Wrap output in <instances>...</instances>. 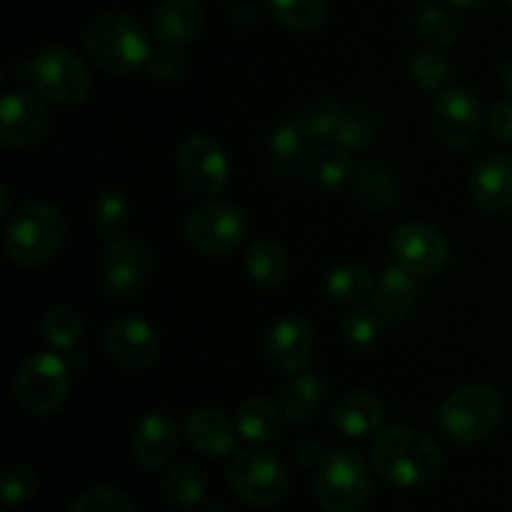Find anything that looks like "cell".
I'll list each match as a JSON object with an SVG mask.
<instances>
[{
    "label": "cell",
    "instance_id": "obj_24",
    "mask_svg": "<svg viewBox=\"0 0 512 512\" xmlns=\"http://www.w3.org/2000/svg\"><path fill=\"white\" fill-rule=\"evenodd\" d=\"M330 420L348 438H365L383 423V405L363 390L343 393L330 408Z\"/></svg>",
    "mask_w": 512,
    "mask_h": 512
},
{
    "label": "cell",
    "instance_id": "obj_17",
    "mask_svg": "<svg viewBox=\"0 0 512 512\" xmlns=\"http://www.w3.org/2000/svg\"><path fill=\"white\" fill-rule=\"evenodd\" d=\"M108 353L120 368L143 370L158 358V335L145 320L118 318L105 335Z\"/></svg>",
    "mask_w": 512,
    "mask_h": 512
},
{
    "label": "cell",
    "instance_id": "obj_30",
    "mask_svg": "<svg viewBox=\"0 0 512 512\" xmlns=\"http://www.w3.org/2000/svg\"><path fill=\"white\" fill-rule=\"evenodd\" d=\"M268 13L275 23L295 33H313L328 13L325 0H268Z\"/></svg>",
    "mask_w": 512,
    "mask_h": 512
},
{
    "label": "cell",
    "instance_id": "obj_47",
    "mask_svg": "<svg viewBox=\"0 0 512 512\" xmlns=\"http://www.w3.org/2000/svg\"><path fill=\"white\" fill-rule=\"evenodd\" d=\"M505 3H508V8L512 10V0H505Z\"/></svg>",
    "mask_w": 512,
    "mask_h": 512
},
{
    "label": "cell",
    "instance_id": "obj_22",
    "mask_svg": "<svg viewBox=\"0 0 512 512\" xmlns=\"http://www.w3.org/2000/svg\"><path fill=\"white\" fill-rule=\"evenodd\" d=\"M355 173V158L353 150L343 148V145H325L310 153L308 163H305L303 180L308 183L310 190L320 195H330L335 190L343 188L345 183L353 180Z\"/></svg>",
    "mask_w": 512,
    "mask_h": 512
},
{
    "label": "cell",
    "instance_id": "obj_38",
    "mask_svg": "<svg viewBox=\"0 0 512 512\" xmlns=\"http://www.w3.org/2000/svg\"><path fill=\"white\" fill-rule=\"evenodd\" d=\"M385 325L388 323L380 318L378 310L360 308L345 315L343 323H340V333H343V338L348 340L350 345H355V348H368L375 340H380V335L385 333Z\"/></svg>",
    "mask_w": 512,
    "mask_h": 512
},
{
    "label": "cell",
    "instance_id": "obj_26",
    "mask_svg": "<svg viewBox=\"0 0 512 512\" xmlns=\"http://www.w3.org/2000/svg\"><path fill=\"white\" fill-rule=\"evenodd\" d=\"M325 380L320 378L318 373H298L283 385L280 390V413L283 418H288L290 423H303V420H310L315 415V410L323 405L325 398Z\"/></svg>",
    "mask_w": 512,
    "mask_h": 512
},
{
    "label": "cell",
    "instance_id": "obj_25",
    "mask_svg": "<svg viewBox=\"0 0 512 512\" xmlns=\"http://www.w3.org/2000/svg\"><path fill=\"white\" fill-rule=\"evenodd\" d=\"M310 138L305 135V130L300 128L298 120H285L270 135V160H273V168L280 178H295V175H303L305 163H308L310 153L308 148Z\"/></svg>",
    "mask_w": 512,
    "mask_h": 512
},
{
    "label": "cell",
    "instance_id": "obj_16",
    "mask_svg": "<svg viewBox=\"0 0 512 512\" xmlns=\"http://www.w3.org/2000/svg\"><path fill=\"white\" fill-rule=\"evenodd\" d=\"M148 273V250L135 238H115L105 248L103 278L115 300H125L143 285Z\"/></svg>",
    "mask_w": 512,
    "mask_h": 512
},
{
    "label": "cell",
    "instance_id": "obj_3",
    "mask_svg": "<svg viewBox=\"0 0 512 512\" xmlns=\"http://www.w3.org/2000/svg\"><path fill=\"white\" fill-rule=\"evenodd\" d=\"M505 413L503 395L490 385H465L443 400L438 410V428L453 443L473 445L488 438Z\"/></svg>",
    "mask_w": 512,
    "mask_h": 512
},
{
    "label": "cell",
    "instance_id": "obj_7",
    "mask_svg": "<svg viewBox=\"0 0 512 512\" xmlns=\"http://www.w3.org/2000/svg\"><path fill=\"white\" fill-rule=\"evenodd\" d=\"M230 488L243 503L253 508H273L285 500L290 490V475L285 465L268 450H240L230 465Z\"/></svg>",
    "mask_w": 512,
    "mask_h": 512
},
{
    "label": "cell",
    "instance_id": "obj_40",
    "mask_svg": "<svg viewBox=\"0 0 512 512\" xmlns=\"http://www.w3.org/2000/svg\"><path fill=\"white\" fill-rule=\"evenodd\" d=\"M38 490V475L28 465H5L3 468V500L8 508L23 505Z\"/></svg>",
    "mask_w": 512,
    "mask_h": 512
},
{
    "label": "cell",
    "instance_id": "obj_34",
    "mask_svg": "<svg viewBox=\"0 0 512 512\" xmlns=\"http://www.w3.org/2000/svg\"><path fill=\"white\" fill-rule=\"evenodd\" d=\"M380 128V120L375 110L368 108H353L345 110V118L340 123L338 133H335V143L343 145L348 150H365L375 140Z\"/></svg>",
    "mask_w": 512,
    "mask_h": 512
},
{
    "label": "cell",
    "instance_id": "obj_28",
    "mask_svg": "<svg viewBox=\"0 0 512 512\" xmlns=\"http://www.w3.org/2000/svg\"><path fill=\"white\" fill-rule=\"evenodd\" d=\"M325 290L340 305H360L373 300L375 278L365 265L340 263L325 278Z\"/></svg>",
    "mask_w": 512,
    "mask_h": 512
},
{
    "label": "cell",
    "instance_id": "obj_32",
    "mask_svg": "<svg viewBox=\"0 0 512 512\" xmlns=\"http://www.w3.org/2000/svg\"><path fill=\"white\" fill-rule=\"evenodd\" d=\"M40 330H43V338L48 340V345H53L55 350H70L83 338V318L70 305H55L45 313Z\"/></svg>",
    "mask_w": 512,
    "mask_h": 512
},
{
    "label": "cell",
    "instance_id": "obj_39",
    "mask_svg": "<svg viewBox=\"0 0 512 512\" xmlns=\"http://www.w3.org/2000/svg\"><path fill=\"white\" fill-rule=\"evenodd\" d=\"M70 512H138V508L123 490L100 485L80 495Z\"/></svg>",
    "mask_w": 512,
    "mask_h": 512
},
{
    "label": "cell",
    "instance_id": "obj_37",
    "mask_svg": "<svg viewBox=\"0 0 512 512\" xmlns=\"http://www.w3.org/2000/svg\"><path fill=\"white\" fill-rule=\"evenodd\" d=\"M415 30H418L425 43L435 45V48H448L458 40V25L438 5H423L415 13Z\"/></svg>",
    "mask_w": 512,
    "mask_h": 512
},
{
    "label": "cell",
    "instance_id": "obj_35",
    "mask_svg": "<svg viewBox=\"0 0 512 512\" xmlns=\"http://www.w3.org/2000/svg\"><path fill=\"white\" fill-rule=\"evenodd\" d=\"M93 218L95 228H98V233L103 238H120V233H123L130 220V203L125 198V193H120V190H105V193H100L98 200H95Z\"/></svg>",
    "mask_w": 512,
    "mask_h": 512
},
{
    "label": "cell",
    "instance_id": "obj_6",
    "mask_svg": "<svg viewBox=\"0 0 512 512\" xmlns=\"http://www.w3.org/2000/svg\"><path fill=\"white\" fill-rule=\"evenodd\" d=\"M370 495V470L353 450H330L318 465V503L325 512H360Z\"/></svg>",
    "mask_w": 512,
    "mask_h": 512
},
{
    "label": "cell",
    "instance_id": "obj_45",
    "mask_svg": "<svg viewBox=\"0 0 512 512\" xmlns=\"http://www.w3.org/2000/svg\"><path fill=\"white\" fill-rule=\"evenodd\" d=\"M500 78H503V85H505V90H508V93L512 95V60H508V63H505V68H503V75H500Z\"/></svg>",
    "mask_w": 512,
    "mask_h": 512
},
{
    "label": "cell",
    "instance_id": "obj_21",
    "mask_svg": "<svg viewBox=\"0 0 512 512\" xmlns=\"http://www.w3.org/2000/svg\"><path fill=\"white\" fill-rule=\"evenodd\" d=\"M205 25V10L198 0H163L155 10L153 35L165 45L193 43Z\"/></svg>",
    "mask_w": 512,
    "mask_h": 512
},
{
    "label": "cell",
    "instance_id": "obj_20",
    "mask_svg": "<svg viewBox=\"0 0 512 512\" xmlns=\"http://www.w3.org/2000/svg\"><path fill=\"white\" fill-rule=\"evenodd\" d=\"M470 200L485 213H505L512 208V160L508 155H488L473 168L468 180Z\"/></svg>",
    "mask_w": 512,
    "mask_h": 512
},
{
    "label": "cell",
    "instance_id": "obj_19",
    "mask_svg": "<svg viewBox=\"0 0 512 512\" xmlns=\"http://www.w3.org/2000/svg\"><path fill=\"white\" fill-rule=\"evenodd\" d=\"M180 443V428L173 415L168 413H148L133 430L130 450L133 458L143 468L155 470L163 468L175 455Z\"/></svg>",
    "mask_w": 512,
    "mask_h": 512
},
{
    "label": "cell",
    "instance_id": "obj_1",
    "mask_svg": "<svg viewBox=\"0 0 512 512\" xmlns=\"http://www.w3.org/2000/svg\"><path fill=\"white\" fill-rule=\"evenodd\" d=\"M373 468L395 488H418L430 483L443 468V450L430 435L413 428H388L375 438Z\"/></svg>",
    "mask_w": 512,
    "mask_h": 512
},
{
    "label": "cell",
    "instance_id": "obj_11",
    "mask_svg": "<svg viewBox=\"0 0 512 512\" xmlns=\"http://www.w3.org/2000/svg\"><path fill=\"white\" fill-rule=\"evenodd\" d=\"M430 123L445 148H468L483 128V103L470 88H445L435 98Z\"/></svg>",
    "mask_w": 512,
    "mask_h": 512
},
{
    "label": "cell",
    "instance_id": "obj_31",
    "mask_svg": "<svg viewBox=\"0 0 512 512\" xmlns=\"http://www.w3.org/2000/svg\"><path fill=\"white\" fill-rule=\"evenodd\" d=\"M345 118V108L338 103L335 98H313L303 110L298 113V123L300 128L305 130L310 140H325V138H335L338 133L340 123Z\"/></svg>",
    "mask_w": 512,
    "mask_h": 512
},
{
    "label": "cell",
    "instance_id": "obj_4",
    "mask_svg": "<svg viewBox=\"0 0 512 512\" xmlns=\"http://www.w3.org/2000/svg\"><path fill=\"white\" fill-rule=\"evenodd\" d=\"M65 240V218L55 205L30 203L5 228V255L15 265L35 268L53 258Z\"/></svg>",
    "mask_w": 512,
    "mask_h": 512
},
{
    "label": "cell",
    "instance_id": "obj_8",
    "mask_svg": "<svg viewBox=\"0 0 512 512\" xmlns=\"http://www.w3.org/2000/svg\"><path fill=\"white\" fill-rule=\"evenodd\" d=\"M190 245L205 255H228L248 238V218L238 205L228 200L208 198L190 210L185 220Z\"/></svg>",
    "mask_w": 512,
    "mask_h": 512
},
{
    "label": "cell",
    "instance_id": "obj_14",
    "mask_svg": "<svg viewBox=\"0 0 512 512\" xmlns=\"http://www.w3.org/2000/svg\"><path fill=\"white\" fill-rule=\"evenodd\" d=\"M315 335L300 318H283L265 335V363L280 378L303 373L313 360Z\"/></svg>",
    "mask_w": 512,
    "mask_h": 512
},
{
    "label": "cell",
    "instance_id": "obj_12",
    "mask_svg": "<svg viewBox=\"0 0 512 512\" xmlns=\"http://www.w3.org/2000/svg\"><path fill=\"white\" fill-rule=\"evenodd\" d=\"M390 250H393L398 265H403L418 278H435L450 263L448 240L428 223L398 225L390 238Z\"/></svg>",
    "mask_w": 512,
    "mask_h": 512
},
{
    "label": "cell",
    "instance_id": "obj_41",
    "mask_svg": "<svg viewBox=\"0 0 512 512\" xmlns=\"http://www.w3.org/2000/svg\"><path fill=\"white\" fill-rule=\"evenodd\" d=\"M148 70L155 80L160 83H175V80L183 78L185 63L178 53L173 50V45H165V48H158L150 53L148 58Z\"/></svg>",
    "mask_w": 512,
    "mask_h": 512
},
{
    "label": "cell",
    "instance_id": "obj_2",
    "mask_svg": "<svg viewBox=\"0 0 512 512\" xmlns=\"http://www.w3.org/2000/svg\"><path fill=\"white\" fill-rule=\"evenodd\" d=\"M85 48L90 58L113 75H128L148 63L150 38L143 23L120 10L95 15L85 28Z\"/></svg>",
    "mask_w": 512,
    "mask_h": 512
},
{
    "label": "cell",
    "instance_id": "obj_29",
    "mask_svg": "<svg viewBox=\"0 0 512 512\" xmlns=\"http://www.w3.org/2000/svg\"><path fill=\"white\" fill-rule=\"evenodd\" d=\"M280 415H283L280 405H273L265 398H250L235 415L240 438L255 445L270 443L280 433Z\"/></svg>",
    "mask_w": 512,
    "mask_h": 512
},
{
    "label": "cell",
    "instance_id": "obj_5",
    "mask_svg": "<svg viewBox=\"0 0 512 512\" xmlns=\"http://www.w3.org/2000/svg\"><path fill=\"white\" fill-rule=\"evenodd\" d=\"M15 70L33 85L40 98L55 105H78L90 93V73L83 60L68 48H45Z\"/></svg>",
    "mask_w": 512,
    "mask_h": 512
},
{
    "label": "cell",
    "instance_id": "obj_36",
    "mask_svg": "<svg viewBox=\"0 0 512 512\" xmlns=\"http://www.w3.org/2000/svg\"><path fill=\"white\" fill-rule=\"evenodd\" d=\"M410 80L425 93H440L450 80V65L438 50H420L410 60Z\"/></svg>",
    "mask_w": 512,
    "mask_h": 512
},
{
    "label": "cell",
    "instance_id": "obj_15",
    "mask_svg": "<svg viewBox=\"0 0 512 512\" xmlns=\"http://www.w3.org/2000/svg\"><path fill=\"white\" fill-rule=\"evenodd\" d=\"M373 308L388 325L410 323L420 308L418 275L405 270L403 265H388L375 278Z\"/></svg>",
    "mask_w": 512,
    "mask_h": 512
},
{
    "label": "cell",
    "instance_id": "obj_10",
    "mask_svg": "<svg viewBox=\"0 0 512 512\" xmlns=\"http://www.w3.org/2000/svg\"><path fill=\"white\" fill-rule=\"evenodd\" d=\"M178 163L180 180L188 185L190 193L200 198H215L228 188L230 163L225 150L205 133H190L178 145Z\"/></svg>",
    "mask_w": 512,
    "mask_h": 512
},
{
    "label": "cell",
    "instance_id": "obj_43",
    "mask_svg": "<svg viewBox=\"0 0 512 512\" xmlns=\"http://www.w3.org/2000/svg\"><path fill=\"white\" fill-rule=\"evenodd\" d=\"M298 458L303 460L305 465H320V463H323L325 455L320 453V448L315 443H300Z\"/></svg>",
    "mask_w": 512,
    "mask_h": 512
},
{
    "label": "cell",
    "instance_id": "obj_42",
    "mask_svg": "<svg viewBox=\"0 0 512 512\" xmlns=\"http://www.w3.org/2000/svg\"><path fill=\"white\" fill-rule=\"evenodd\" d=\"M488 130L498 143L512 145V100L493 105L488 115Z\"/></svg>",
    "mask_w": 512,
    "mask_h": 512
},
{
    "label": "cell",
    "instance_id": "obj_18",
    "mask_svg": "<svg viewBox=\"0 0 512 512\" xmlns=\"http://www.w3.org/2000/svg\"><path fill=\"white\" fill-rule=\"evenodd\" d=\"M185 443L205 458H223L238 445V425L223 410L198 408L183 423Z\"/></svg>",
    "mask_w": 512,
    "mask_h": 512
},
{
    "label": "cell",
    "instance_id": "obj_23",
    "mask_svg": "<svg viewBox=\"0 0 512 512\" xmlns=\"http://www.w3.org/2000/svg\"><path fill=\"white\" fill-rule=\"evenodd\" d=\"M350 193H353L355 203L368 213H385L398 198V178L388 165L368 160L355 168Z\"/></svg>",
    "mask_w": 512,
    "mask_h": 512
},
{
    "label": "cell",
    "instance_id": "obj_33",
    "mask_svg": "<svg viewBox=\"0 0 512 512\" xmlns=\"http://www.w3.org/2000/svg\"><path fill=\"white\" fill-rule=\"evenodd\" d=\"M165 495L178 508H195L205 495V480L193 463H175L163 480Z\"/></svg>",
    "mask_w": 512,
    "mask_h": 512
},
{
    "label": "cell",
    "instance_id": "obj_13",
    "mask_svg": "<svg viewBox=\"0 0 512 512\" xmlns=\"http://www.w3.org/2000/svg\"><path fill=\"white\" fill-rule=\"evenodd\" d=\"M53 120L43 100L25 90H10L0 103V140L10 148H33L50 135Z\"/></svg>",
    "mask_w": 512,
    "mask_h": 512
},
{
    "label": "cell",
    "instance_id": "obj_46",
    "mask_svg": "<svg viewBox=\"0 0 512 512\" xmlns=\"http://www.w3.org/2000/svg\"><path fill=\"white\" fill-rule=\"evenodd\" d=\"M203 512H235V510H230V508H223V505H210V508H205Z\"/></svg>",
    "mask_w": 512,
    "mask_h": 512
},
{
    "label": "cell",
    "instance_id": "obj_27",
    "mask_svg": "<svg viewBox=\"0 0 512 512\" xmlns=\"http://www.w3.org/2000/svg\"><path fill=\"white\" fill-rule=\"evenodd\" d=\"M245 273L260 288H278L288 280L290 263L285 250L273 240H253L243 253Z\"/></svg>",
    "mask_w": 512,
    "mask_h": 512
},
{
    "label": "cell",
    "instance_id": "obj_44",
    "mask_svg": "<svg viewBox=\"0 0 512 512\" xmlns=\"http://www.w3.org/2000/svg\"><path fill=\"white\" fill-rule=\"evenodd\" d=\"M450 5H455V8L460 10H478L483 8V5H488L490 0H448Z\"/></svg>",
    "mask_w": 512,
    "mask_h": 512
},
{
    "label": "cell",
    "instance_id": "obj_9",
    "mask_svg": "<svg viewBox=\"0 0 512 512\" xmlns=\"http://www.w3.org/2000/svg\"><path fill=\"white\" fill-rule=\"evenodd\" d=\"M68 388L70 368L55 353H33L15 375V398L33 415H48L60 408Z\"/></svg>",
    "mask_w": 512,
    "mask_h": 512
}]
</instances>
